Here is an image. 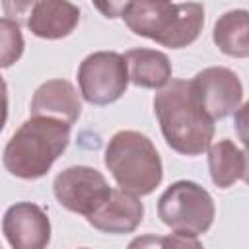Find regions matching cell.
Here are the masks:
<instances>
[{
	"instance_id": "obj_11",
	"label": "cell",
	"mask_w": 249,
	"mask_h": 249,
	"mask_svg": "<svg viewBox=\"0 0 249 249\" xmlns=\"http://www.w3.org/2000/svg\"><path fill=\"white\" fill-rule=\"evenodd\" d=\"M80 21V8L70 0H33L21 25L35 37L62 39L68 37Z\"/></svg>"
},
{
	"instance_id": "obj_6",
	"label": "cell",
	"mask_w": 249,
	"mask_h": 249,
	"mask_svg": "<svg viewBox=\"0 0 249 249\" xmlns=\"http://www.w3.org/2000/svg\"><path fill=\"white\" fill-rule=\"evenodd\" d=\"M78 84L84 99L91 105L117 101L128 86L124 56L113 51H99L86 56L78 68Z\"/></svg>"
},
{
	"instance_id": "obj_15",
	"label": "cell",
	"mask_w": 249,
	"mask_h": 249,
	"mask_svg": "<svg viewBox=\"0 0 249 249\" xmlns=\"http://www.w3.org/2000/svg\"><path fill=\"white\" fill-rule=\"evenodd\" d=\"M247 16V10H231L220 16V19L216 21L212 39L224 54L235 58H245L249 54Z\"/></svg>"
},
{
	"instance_id": "obj_18",
	"label": "cell",
	"mask_w": 249,
	"mask_h": 249,
	"mask_svg": "<svg viewBox=\"0 0 249 249\" xmlns=\"http://www.w3.org/2000/svg\"><path fill=\"white\" fill-rule=\"evenodd\" d=\"M6 119H8V88L4 78L0 76V132L6 124Z\"/></svg>"
},
{
	"instance_id": "obj_17",
	"label": "cell",
	"mask_w": 249,
	"mask_h": 249,
	"mask_svg": "<svg viewBox=\"0 0 249 249\" xmlns=\"http://www.w3.org/2000/svg\"><path fill=\"white\" fill-rule=\"evenodd\" d=\"M91 2H93V6H95L105 18L113 19V18H121L124 6H126L130 0H91Z\"/></svg>"
},
{
	"instance_id": "obj_1",
	"label": "cell",
	"mask_w": 249,
	"mask_h": 249,
	"mask_svg": "<svg viewBox=\"0 0 249 249\" xmlns=\"http://www.w3.org/2000/svg\"><path fill=\"white\" fill-rule=\"evenodd\" d=\"M154 113L171 150L198 156L210 146L214 121L198 105L191 80H169L154 97Z\"/></svg>"
},
{
	"instance_id": "obj_14",
	"label": "cell",
	"mask_w": 249,
	"mask_h": 249,
	"mask_svg": "<svg viewBox=\"0 0 249 249\" xmlns=\"http://www.w3.org/2000/svg\"><path fill=\"white\" fill-rule=\"evenodd\" d=\"M206 150H208L210 177L216 187L228 189L233 183L245 179V171H247L245 154L231 140H218Z\"/></svg>"
},
{
	"instance_id": "obj_4",
	"label": "cell",
	"mask_w": 249,
	"mask_h": 249,
	"mask_svg": "<svg viewBox=\"0 0 249 249\" xmlns=\"http://www.w3.org/2000/svg\"><path fill=\"white\" fill-rule=\"evenodd\" d=\"M105 165L119 189L136 196L150 195L163 177L160 154L146 134L119 130L105 148Z\"/></svg>"
},
{
	"instance_id": "obj_5",
	"label": "cell",
	"mask_w": 249,
	"mask_h": 249,
	"mask_svg": "<svg viewBox=\"0 0 249 249\" xmlns=\"http://www.w3.org/2000/svg\"><path fill=\"white\" fill-rule=\"evenodd\" d=\"M214 212L212 196L195 181L169 185L158 200L160 220L181 237H196L208 231L214 222Z\"/></svg>"
},
{
	"instance_id": "obj_2",
	"label": "cell",
	"mask_w": 249,
	"mask_h": 249,
	"mask_svg": "<svg viewBox=\"0 0 249 249\" xmlns=\"http://www.w3.org/2000/svg\"><path fill=\"white\" fill-rule=\"evenodd\" d=\"M121 18L132 33L169 49H183L200 35L204 8L198 2L173 4L171 0H130Z\"/></svg>"
},
{
	"instance_id": "obj_3",
	"label": "cell",
	"mask_w": 249,
	"mask_h": 249,
	"mask_svg": "<svg viewBox=\"0 0 249 249\" xmlns=\"http://www.w3.org/2000/svg\"><path fill=\"white\" fill-rule=\"evenodd\" d=\"M70 142V124L31 115L8 140L4 167L19 179H39L49 173L56 158Z\"/></svg>"
},
{
	"instance_id": "obj_10",
	"label": "cell",
	"mask_w": 249,
	"mask_h": 249,
	"mask_svg": "<svg viewBox=\"0 0 249 249\" xmlns=\"http://www.w3.org/2000/svg\"><path fill=\"white\" fill-rule=\"evenodd\" d=\"M144 216V204L132 193L113 189L105 200L86 218L89 226L105 233H130L138 228Z\"/></svg>"
},
{
	"instance_id": "obj_8",
	"label": "cell",
	"mask_w": 249,
	"mask_h": 249,
	"mask_svg": "<svg viewBox=\"0 0 249 249\" xmlns=\"http://www.w3.org/2000/svg\"><path fill=\"white\" fill-rule=\"evenodd\" d=\"M193 93L202 111L212 119H226L243 101V86L235 72L224 66H210L191 80Z\"/></svg>"
},
{
	"instance_id": "obj_7",
	"label": "cell",
	"mask_w": 249,
	"mask_h": 249,
	"mask_svg": "<svg viewBox=\"0 0 249 249\" xmlns=\"http://www.w3.org/2000/svg\"><path fill=\"white\" fill-rule=\"evenodd\" d=\"M53 191L60 206L88 218L105 200L111 187L97 169L72 165L54 177Z\"/></svg>"
},
{
	"instance_id": "obj_12",
	"label": "cell",
	"mask_w": 249,
	"mask_h": 249,
	"mask_svg": "<svg viewBox=\"0 0 249 249\" xmlns=\"http://www.w3.org/2000/svg\"><path fill=\"white\" fill-rule=\"evenodd\" d=\"M82 113V101L74 86L66 80H49L41 84L31 99V115L49 117L74 124Z\"/></svg>"
},
{
	"instance_id": "obj_9",
	"label": "cell",
	"mask_w": 249,
	"mask_h": 249,
	"mask_svg": "<svg viewBox=\"0 0 249 249\" xmlns=\"http://www.w3.org/2000/svg\"><path fill=\"white\" fill-rule=\"evenodd\" d=\"M2 231L16 249H43L51 241L49 216L35 202L12 204L4 214Z\"/></svg>"
},
{
	"instance_id": "obj_13",
	"label": "cell",
	"mask_w": 249,
	"mask_h": 249,
	"mask_svg": "<svg viewBox=\"0 0 249 249\" xmlns=\"http://www.w3.org/2000/svg\"><path fill=\"white\" fill-rule=\"evenodd\" d=\"M124 62L128 70V80L134 86L158 89L171 80L169 58L154 49H130L126 51Z\"/></svg>"
},
{
	"instance_id": "obj_16",
	"label": "cell",
	"mask_w": 249,
	"mask_h": 249,
	"mask_svg": "<svg viewBox=\"0 0 249 249\" xmlns=\"http://www.w3.org/2000/svg\"><path fill=\"white\" fill-rule=\"evenodd\" d=\"M23 35L19 23L10 18H0V68H10L23 54Z\"/></svg>"
}]
</instances>
